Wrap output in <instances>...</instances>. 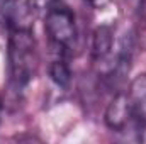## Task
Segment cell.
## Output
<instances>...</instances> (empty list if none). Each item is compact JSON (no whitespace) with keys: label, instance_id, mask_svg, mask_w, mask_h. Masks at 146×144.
<instances>
[{"label":"cell","instance_id":"52a82bcc","mask_svg":"<svg viewBox=\"0 0 146 144\" xmlns=\"http://www.w3.org/2000/svg\"><path fill=\"white\" fill-rule=\"evenodd\" d=\"M49 76L60 88H68L72 83V70L65 59H54L49 65Z\"/></svg>","mask_w":146,"mask_h":144},{"label":"cell","instance_id":"ba28073f","mask_svg":"<svg viewBox=\"0 0 146 144\" xmlns=\"http://www.w3.org/2000/svg\"><path fill=\"white\" fill-rule=\"evenodd\" d=\"M10 10H12V0H0V24L2 26L9 27Z\"/></svg>","mask_w":146,"mask_h":144},{"label":"cell","instance_id":"277c9868","mask_svg":"<svg viewBox=\"0 0 146 144\" xmlns=\"http://www.w3.org/2000/svg\"><path fill=\"white\" fill-rule=\"evenodd\" d=\"M39 5L37 0H12V10H10V29H31L37 15Z\"/></svg>","mask_w":146,"mask_h":144},{"label":"cell","instance_id":"3957f363","mask_svg":"<svg viewBox=\"0 0 146 144\" xmlns=\"http://www.w3.org/2000/svg\"><path fill=\"white\" fill-rule=\"evenodd\" d=\"M104 120L107 124L110 131L114 132H129V131H141V124L136 120L131 105H129V100H127V95L126 93H117L110 104L106 108V115H104Z\"/></svg>","mask_w":146,"mask_h":144},{"label":"cell","instance_id":"9c48e42d","mask_svg":"<svg viewBox=\"0 0 146 144\" xmlns=\"http://www.w3.org/2000/svg\"><path fill=\"white\" fill-rule=\"evenodd\" d=\"M92 7H104L107 3V0H87Z\"/></svg>","mask_w":146,"mask_h":144},{"label":"cell","instance_id":"6da1fadb","mask_svg":"<svg viewBox=\"0 0 146 144\" xmlns=\"http://www.w3.org/2000/svg\"><path fill=\"white\" fill-rule=\"evenodd\" d=\"M9 75L15 88H24L37 71V44L31 29H10L9 36Z\"/></svg>","mask_w":146,"mask_h":144},{"label":"cell","instance_id":"30bf717a","mask_svg":"<svg viewBox=\"0 0 146 144\" xmlns=\"http://www.w3.org/2000/svg\"><path fill=\"white\" fill-rule=\"evenodd\" d=\"M2 107H3V105H2V98H0V114H2Z\"/></svg>","mask_w":146,"mask_h":144},{"label":"cell","instance_id":"8992f818","mask_svg":"<svg viewBox=\"0 0 146 144\" xmlns=\"http://www.w3.org/2000/svg\"><path fill=\"white\" fill-rule=\"evenodd\" d=\"M114 51V31L110 26H99L94 31L92 58L95 63H106Z\"/></svg>","mask_w":146,"mask_h":144},{"label":"cell","instance_id":"7a4b0ae2","mask_svg":"<svg viewBox=\"0 0 146 144\" xmlns=\"http://www.w3.org/2000/svg\"><path fill=\"white\" fill-rule=\"evenodd\" d=\"M44 31L49 37L51 44L61 51L72 49L76 42V22L75 14L70 7L63 3H51L44 19Z\"/></svg>","mask_w":146,"mask_h":144},{"label":"cell","instance_id":"5b68a950","mask_svg":"<svg viewBox=\"0 0 146 144\" xmlns=\"http://www.w3.org/2000/svg\"><path fill=\"white\" fill-rule=\"evenodd\" d=\"M126 95L136 120L146 127V73L133 78Z\"/></svg>","mask_w":146,"mask_h":144}]
</instances>
